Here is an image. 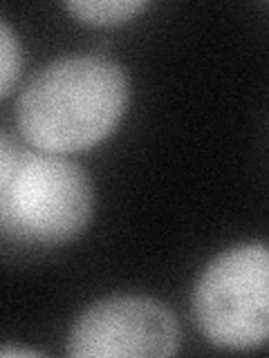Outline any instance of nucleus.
Returning a JSON list of instances; mask_svg holds the SVG:
<instances>
[{
    "mask_svg": "<svg viewBox=\"0 0 269 358\" xmlns=\"http://www.w3.org/2000/svg\"><path fill=\"white\" fill-rule=\"evenodd\" d=\"M128 72L106 56H65L32 78L16 106L22 139L65 155L92 148L117 128L128 106Z\"/></svg>",
    "mask_w": 269,
    "mask_h": 358,
    "instance_id": "obj_1",
    "label": "nucleus"
},
{
    "mask_svg": "<svg viewBox=\"0 0 269 358\" xmlns=\"http://www.w3.org/2000/svg\"><path fill=\"white\" fill-rule=\"evenodd\" d=\"M92 204V182L81 166L0 137V227L7 240L65 244L88 227Z\"/></svg>",
    "mask_w": 269,
    "mask_h": 358,
    "instance_id": "obj_2",
    "label": "nucleus"
},
{
    "mask_svg": "<svg viewBox=\"0 0 269 358\" xmlns=\"http://www.w3.org/2000/svg\"><path fill=\"white\" fill-rule=\"evenodd\" d=\"M191 313L200 334L224 350H254L269 341V246L222 251L198 278Z\"/></svg>",
    "mask_w": 269,
    "mask_h": 358,
    "instance_id": "obj_3",
    "label": "nucleus"
},
{
    "mask_svg": "<svg viewBox=\"0 0 269 358\" xmlns=\"http://www.w3.org/2000/svg\"><path fill=\"white\" fill-rule=\"evenodd\" d=\"M177 345V322L164 302L146 296H112L76 318L65 352L76 358L173 356Z\"/></svg>",
    "mask_w": 269,
    "mask_h": 358,
    "instance_id": "obj_4",
    "label": "nucleus"
},
{
    "mask_svg": "<svg viewBox=\"0 0 269 358\" xmlns=\"http://www.w3.org/2000/svg\"><path fill=\"white\" fill-rule=\"evenodd\" d=\"M149 7L139 0H81L65 3V9L88 25H121Z\"/></svg>",
    "mask_w": 269,
    "mask_h": 358,
    "instance_id": "obj_5",
    "label": "nucleus"
},
{
    "mask_svg": "<svg viewBox=\"0 0 269 358\" xmlns=\"http://www.w3.org/2000/svg\"><path fill=\"white\" fill-rule=\"evenodd\" d=\"M0 63H3V72H0V96H9L11 87L18 81L20 76V67H22V52H20V43L14 36V31L7 25V20L0 22Z\"/></svg>",
    "mask_w": 269,
    "mask_h": 358,
    "instance_id": "obj_6",
    "label": "nucleus"
},
{
    "mask_svg": "<svg viewBox=\"0 0 269 358\" xmlns=\"http://www.w3.org/2000/svg\"><path fill=\"white\" fill-rule=\"evenodd\" d=\"M3 356L5 358H9V356H43V352H39V350H25V347H5Z\"/></svg>",
    "mask_w": 269,
    "mask_h": 358,
    "instance_id": "obj_7",
    "label": "nucleus"
}]
</instances>
